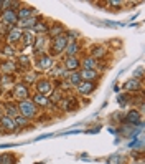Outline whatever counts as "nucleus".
Instances as JSON below:
<instances>
[{"mask_svg":"<svg viewBox=\"0 0 145 164\" xmlns=\"http://www.w3.org/2000/svg\"><path fill=\"white\" fill-rule=\"evenodd\" d=\"M18 113L23 114V118H31L36 114V106L31 101H20V106H18Z\"/></svg>","mask_w":145,"mask_h":164,"instance_id":"f257e3e1","label":"nucleus"},{"mask_svg":"<svg viewBox=\"0 0 145 164\" xmlns=\"http://www.w3.org/2000/svg\"><path fill=\"white\" fill-rule=\"evenodd\" d=\"M2 20L8 23V25H15V23L18 22V15L15 10H12V8H7V10H3L2 13Z\"/></svg>","mask_w":145,"mask_h":164,"instance_id":"f03ea898","label":"nucleus"},{"mask_svg":"<svg viewBox=\"0 0 145 164\" xmlns=\"http://www.w3.org/2000/svg\"><path fill=\"white\" fill-rule=\"evenodd\" d=\"M68 45V38L66 37H58L53 42V53H60L61 50H64Z\"/></svg>","mask_w":145,"mask_h":164,"instance_id":"7ed1b4c3","label":"nucleus"},{"mask_svg":"<svg viewBox=\"0 0 145 164\" xmlns=\"http://www.w3.org/2000/svg\"><path fill=\"white\" fill-rule=\"evenodd\" d=\"M78 90L81 95H89L91 91L94 90V85L91 83V81H81V83L78 85Z\"/></svg>","mask_w":145,"mask_h":164,"instance_id":"20e7f679","label":"nucleus"},{"mask_svg":"<svg viewBox=\"0 0 145 164\" xmlns=\"http://www.w3.org/2000/svg\"><path fill=\"white\" fill-rule=\"evenodd\" d=\"M15 96H17V98H20V100H25L28 96V88L25 85H17L15 86Z\"/></svg>","mask_w":145,"mask_h":164,"instance_id":"39448f33","label":"nucleus"},{"mask_svg":"<svg viewBox=\"0 0 145 164\" xmlns=\"http://www.w3.org/2000/svg\"><path fill=\"white\" fill-rule=\"evenodd\" d=\"M22 38V30L20 28H12L10 32H8V42L10 43H15Z\"/></svg>","mask_w":145,"mask_h":164,"instance_id":"423d86ee","label":"nucleus"},{"mask_svg":"<svg viewBox=\"0 0 145 164\" xmlns=\"http://www.w3.org/2000/svg\"><path fill=\"white\" fill-rule=\"evenodd\" d=\"M60 106L63 109H72V108H76V101H74V98H61V101H60Z\"/></svg>","mask_w":145,"mask_h":164,"instance_id":"0eeeda50","label":"nucleus"},{"mask_svg":"<svg viewBox=\"0 0 145 164\" xmlns=\"http://www.w3.org/2000/svg\"><path fill=\"white\" fill-rule=\"evenodd\" d=\"M0 124H2L3 128L7 129V131H13L15 129V123L12 121L8 116H3V118H0Z\"/></svg>","mask_w":145,"mask_h":164,"instance_id":"6e6552de","label":"nucleus"},{"mask_svg":"<svg viewBox=\"0 0 145 164\" xmlns=\"http://www.w3.org/2000/svg\"><path fill=\"white\" fill-rule=\"evenodd\" d=\"M64 66H66L68 70H76L79 66V60L76 58V56H69V58H66Z\"/></svg>","mask_w":145,"mask_h":164,"instance_id":"1a4fd4ad","label":"nucleus"},{"mask_svg":"<svg viewBox=\"0 0 145 164\" xmlns=\"http://www.w3.org/2000/svg\"><path fill=\"white\" fill-rule=\"evenodd\" d=\"M125 121L130 123V124H139L140 123V114L137 111H129L127 113V118H125Z\"/></svg>","mask_w":145,"mask_h":164,"instance_id":"9d476101","label":"nucleus"},{"mask_svg":"<svg viewBox=\"0 0 145 164\" xmlns=\"http://www.w3.org/2000/svg\"><path fill=\"white\" fill-rule=\"evenodd\" d=\"M36 90H38V93H40V95H45V93L50 91V83H48L46 80L38 81V83H36Z\"/></svg>","mask_w":145,"mask_h":164,"instance_id":"9b49d317","label":"nucleus"},{"mask_svg":"<svg viewBox=\"0 0 145 164\" xmlns=\"http://www.w3.org/2000/svg\"><path fill=\"white\" fill-rule=\"evenodd\" d=\"M139 86H140V83L137 80H129V81H125L124 83V88L125 90H129V91H135V90H139Z\"/></svg>","mask_w":145,"mask_h":164,"instance_id":"f8f14e48","label":"nucleus"},{"mask_svg":"<svg viewBox=\"0 0 145 164\" xmlns=\"http://www.w3.org/2000/svg\"><path fill=\"white\" fill-rule=\"evenodd\" d=\"M78 51H79L78 43H74V42H72V43H68V45H66V53H68L69 56H74Z\"/></svg>","mask_w":145,"mask_h":164,"instance_id":"ddd939ff","label":"nucleus"},{"mask_svg":"<svg viewBox=\"0 0 145 164\" xmlns=\"http://www.w3.org/2000/svg\"><path fill=\"white\" fill-rule=\"evenodd\" d=\"M96 76H97V73H96L94 70H83V73H81V78H84L86 81H91V80H94Z\"/></svg>","mask_w":145,"mask_h":164,"instance_id":"4468645a","label":"nucleus"},{"mask_svg":"<svg viewBox=\"0 0 145 164\" xmlns=\"http://www.w3.org/2000/svg\"><path fill=\"white\" fill-rule=\"evenodd\" d=\"M22 37H23V43H25V47L31 45V43L35 42V38H33V32H25V33H22Z\"/></svg>","mask_w":145,"mask_h":164,"instance_id":"2eb2a0df","label":"nucleus"},{"mask_svg":"<svg viewBox=\"0 0 145 164\" xmlns=\"http://www.w3.org/2000/svg\"><path fill=\"white\" fill-rule=\"evenodd\" d=\"M17 15H18V20H25V18H30V15H31V8L23 7L22 10L17 13Z\"/></svg>","mask_w":145,"mask_h":164,"instance_id":"dca6fc26","label":"nucleus"},{"mask_svg":"<svg viewBox=\"0 0 145 164\" xmlns=\"http://www.w3.org/2000/svg\"><path fill=\"white\" fill-rule=\"evenodd\" d=\"M50 65H51V58H50V56H43V58H40V61H38V68H41V70L48 68Z\"/></svg>","mask_w":145,"mask_h":164,"instance_id":"f3484780","label":"nucleus"},{"mask_svg":"<svg viewBox=\"0 0 145 164\" xmlns=\"http://www.w3.org/2000/svg\"><path fill=\"white\" fill-rule=\"evenodd\" d=\"M63 32H64V30H63V27L60 25V23H56V25L55 27H53L51 28V30H50V33H51V37H55V38H58V37H61V33Z\"/></svg>","mask_w":145,"mask_h":164,"instance_id":"a211bd4d","label":"nucleus"},{"mask_svg":"<svg viewBox=\"0 0 145 164\" xmlns=\"http://www.w3.org/2000/svg\"><path fill=\"white\" fill-rule=\"evenodd\" d=\"M20 22V25L22 27H25V28H31V27H35V23H36V20L35 18H25V20H18Z\"/></svg>","mask_w":145,"mask_h":164,"instance_id":"6ab92c4d","label":"nucleus"},{"mask_svg":"<svg viewBox=\"0 0 145 164\" xmlns=\"http://www.w3.org/2000/svg\"><path fill=\"white\" fill-rule=\"evenodd\" d=\"M35 103H36V104H41V106H46L50 101H48V98H46L45 95H40V93H38V95L35 96Z\"/></svg>","mask_w":145,"mask_h":164,"instance_id":"aec40b11","label":"nucleus"},{"mask_svg":"<svg viewBox=\"0 0 145 164\" xmlns=\"http://www.w3.org/2000/svg\"><path fill=\"white\" fill-rule=\"evenodd\" d=\"M69 83L74 85V86H78L81 83V73H71L69 75Z\"/></svg>","mask_w":145,"mask_h":164,"instance_id":"412c9836","label":"nucleus"},{"mask_svg":"<svg viewBox=\"0 0 145 164\" xmlns=\"http://www.w3.org/2000/svg\"><path fill=\"white\" fill-rule=\"evenodd\" d=\"M13 70H15V63H13V61H7V63H2V71H5V73H12Z\"/></svg>","mask_w":145,"mask_h":164,"instance_id":"4be33fe9","label":"nucleus"},{"mask_svg":"<svg viewBox=\"0 0 145 164\" xmlns=\"http://www.w3.org/2000/svg\"><path fill=\"white\" fill-rule=\"evenodd\" d=\"M5 109H7V114H8V116H18V114H20V113H18V108H15V106H12V104H7L5 106Z\"/></svg>","mask_w":145,"mask_h":164,"instance_id":"5701e85b","label":"nucleus"},{"mask_svg":"<svg viewBox=\"0 0 145 164\" xmlns=\"http://www.w3.org/2000/svg\"><path fill=\"white\" fill-rule=\"evenodd\" d=\"M33 30H35L36 33H45V32H48V27L45 25V23L36 22V23H35V27H33Z\"/></svg>","mask_w":145,"mask_h":164,"instance_id":"b1692460","label":"nucleus"},{"mask_svg":"<svg viewBox=\"0 0 145 164\" xmlns=\"http://www.w3.org/2000/svg\"><path fill=\"white\" fill-rule=\"evenodd\" d=\"M94 66H96L94 58H86L84 60V70H94Z\"/></svg>","mask_w":145,"mask_h":164,"instance_id":"393cba45","label":"nucleus"},{"mask_svg":"<svg viewBox=\"0 0 145 164\" xmlns=\"http://www.w3.org/2000/svg\"><path fill=\"white\" fill-rule=\"evenodd\" d=\"M93 53H94V60H96V58H101V56L106 53V50H104V48H101V47H97V48H94V50H93Z\"/></svg>","mask_w":145,"mask_h":164,"instance_id":"a878e982","label":"nucleus"},{"mask_svg":"<svg viewBox=\"0 0 145 164\" xmlns=\"http://www.w3.org/2000/svg\"><path fill=\"white\" fill-rule=\"evenodd\" d=\"M2 53H3V55H8V56H10V55H15V48L10 47V45H7L5 48H2Z\"/></svg>","mask_w":145,"mask_h":164,"instance_id":"bb28decb","label":"nucleus"},{"mask_svg":"<svg viewBox=\"0 0 145 164\" xmlns=\"http://www.w3.org/2000/svg\"><path fill=\"white\" fill-rule=\"evenodd\" d=\"M15 126H23V124H27V118H22V116H17L15 118Z\"/></svg>","mask_w":145,"mask_h":164,"instance_id":"cd10ccee","label":"nucleus"},{"mask_svg":"<svg viewBox=\"0 0 145 164\" xmlns=\"http://www.w3.org/2000/svg\"><path fill=\"white\" fill-rule=\"evenodd\" d=\"M51 101H53V103H58V101H61V93H60V91H55V93H53Z\"/></svg>","mask_w":145,"mask_h":164,"instance_id":"c85d7f7f","label":"nucleus"},{"mask_svg":"<svg viewBox=\"0 0 145 164\" xmlns=\"http://www.w3.org/2000/svg\"><path fill=\"white\" fill-rule=\"evenodd\" d=\"M0 164H13V157L12 156H2V162Z\"/></svg>","mask_w":145,"mask_h":164,"instance_id":"c756f323","label":"nucleus"},{"mask_svg":"<svg viewBox=\"0 0 145 164\" xmlns=\"http://www.w3.org/2000/svg\"><path fill=\"white\" fill-rule=\"evenodd\" d=\"M125 101H127V96H124V95H122V96H119V103L122 104V106L125 104Z\"/></svg>","mask_w":145,"mask_h":164,"instance_id":"7c9ffc66","label":"nucleus"},{"mask_svg":"<svg viewBox=\"0 0 145 164\" xmlns=\"http://www.w3.org/2000/svg\"><path fill=\"white\" fill-rule=\"evenodd\" d=\"M25 80H27V81H35V75H27Z\"/></svg>","mask_w":145,"mask_h":164,"instance_id":"2f4dec72","label":"nucleus"},{"mask_svg":"<svg viewBox=\"0 0 145 164\" xmlns=\"http://www.w3.org/2000/svg\"><path fill=\"white\" fill-rule=\"evenodd\" d=\"M20 60H22V63H23V65H27V63H28V65H30V60H28V58H27V56H22V58H20Z\"/></svg>","mask_w":145,"mask_h":164,"instance_id":"473e14b6","label":"nucleus"},{"mask_svg":"<svg viewBox=\"0 0 145 164\" xmlns=\"http://www.w3.org/2000/svg\"><path fill=\"white\" fill-rule=\"evenodd\" d=\"M142 71H143L142 68H139L137 71H135V76H139V78H140V76H142Z\"/></svg>","mask_w":145,"mask_h":164,"instance_id":"72a5a7b5","label":"nucleus"},{"mask_svg":"<svg viewBox=\"0 0 145 164\" xmlns=\"http://www.w3.org/2000/svg\"><path fill=\"white\" fill-rule=\"evenodd\" d=\"M0 162H2V156H0Z\"/></svg>","mask_w":145,"mask_h":164,"instance_id":"f704fd0d","label":"nucleus"},{"mask_svg":"<svg viewBox=\"0 0 145 164\" xmlns=\"http://www.w3.org/2000/svg\"><path fill=\"white\" fill-rule=\"evenodd\" d=\"M36 164H43V162H36Z\"/></svg>","mask_w":145,"mask_h":164,"instance_id":"c9c22d12","label":"nucleus"}]
</instances>
